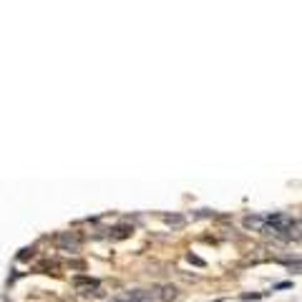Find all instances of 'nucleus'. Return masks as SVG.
Returning <instances> with one entry per match:
<instances>
[{"instance_id":"nucleus-2","label":"nucleus","mask_w":302,"mask_h":302,"mask_svg":"<svg viewBox=\"0 0 302 302\" xmlns=\"http://www.w3.org/2000/svg\"><path fill=\"white\" fill-rule=\"evenodd\" d=\"M56 244H58L63 252H78V249H81V237H78L76 232H58Z\"/></svg>"},{"instance_id":"nucleus-5","label":"nucleus","mask_w":302,"mask_h":302,"mask_svg":"<svg viewBox=\"0 0 302 302\" xmlns=\"http://www.w3.org/2000/svg\"><path fill=\"white\" fill-rule=\"evenodd\" d=\"M157 292H162L159 294V299H164V302H172V299H177V287H172V284H164V287H159Z\"/></svg>"},{"instance_id":"nucleus-7","label":"nucleus","mask_w":302,"mask_h":302,"mask_svg":"<svg viewBox=\"0 0 302 302\" xmlns=\"http://www.w3.org/2000/svg\"><path fill=\"white\" fill-rule=\"evenodd\" d=\"M189 262H194V264H199V267H204V262H202L199 257H194V254H189Z\"/></svg>"},{"instance_id":"nucleus-3","label":"nucleus","mask_w":302,"mask_h":302,"mask_svg":"<svg viewBox=\"0 0 302 302\" xmlns=\"http://www.w3.org/2000/svg\"><path fill=\"white\" fill-rule=\"evenodd\" d=\"M244 227H247V229H254V232H264V229H267L264 214H249V217H244Z\"/></svg>"},{"instance_id":"nucleus-4","label":"nucleus","mask_w":302,"mask_h":302,"mask_svg":"<svg viewBox=\"0 0 302 302\" xmlns=\"http://www.w3.org/2000/svg\"><path fill=\"white\" fill-rule=\"evenodd\" d=\"M287 239L302 244V219H294V222H292V227H289V232H287Z\"/></svg>"},{"instance_id":"nucleus-6","label":"nucleus","mask_w":302,"mask_h":302,"mask_svg":"<svg viewBox=\"0 0 302 302\" xmlns=\"http://www.w3.org/2000/svg\"><path fill=\"white\" fill-rule=\"evenodd\" d=\"M164 222H167L169 227H174V229H182V227L187 224V219H184L182 214H164Z\"/></svg>"},{"instance_id":"nucleus-1","label":"nucleus","mask_w":302,"mask_h":302,"mask_svg":"<svg viewBox=\"0 0 302 302\" xmlns=\"http://www.w3.org/2000/svg\"><path fill=\"white\" fill-rule=\"evenodd\" d=\"M116 299L121 302H159V294L157 289L151 292V289H126L121 294H116Z\"/></svg>"}]
</instances>
